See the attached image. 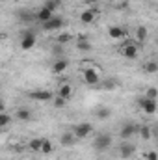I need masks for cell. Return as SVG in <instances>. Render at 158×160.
Segmentation results:
<instances>
[{"instance_id": "8", "label": "cell", "mask_w": 158, "mask_h": 160, "mask_svg": "<svg viewBox=\"0 0 158 160\" xmlns=\"http://www.w3.org/2000/svg\"><path fill=\"white\" fill-rule=\"evenodd\" d=\"M138 104H140V108H141L147 116H153V114L156 112V101H153V99L140 97V99H138Z\"/></svg>"}, {"instance_id": "19", "label": "cell", "mask_w": 158, "mask_h": 160, "mask_svg": "<svg viewBox=\"0 0 158 160\" xmlns=\"http://www.w3.org/2000/svg\"><path fill=\"white\" fill-rule=\"evenodd\" d=\"M147 38H149V30L145 26H138L136 28V39H138V43H143Z\"/></svg>"}, {"instance_id": "1", "label": "cell", "mask_w": 158, "mask_h": 160, "mask_svg": "<svg viewBox=\"0 0 158 160\" xmlns=\"http://www.w3.org/2000/svg\"><path fill=\"white\" fill-rule=\"evenodd\" d=\"M82 78H84V82L87 84V86H99V82H101V71L99 69H95L93 65H86L84 69H82Z\"/></svg>"}, {"instance_id": "26", "label": "cell", "mask_w": 158, "mask_h": 160, "mask_svg": "<svg viewBox=\"0 0 158 160\" xmlns=\"http://www.w3.org/2000/svg\"><path fill=\"white\" fill-rule=\"evenodd\" d=\"M138 132H140L141 140H151V128H149L147 125H141V127H138Z\"/></svg>"}, {"instance_id": "28", "label": "cell", "mask_w": 158, "mask_h": 160, "mask_svg": "<svg viewBox=\"0 0 158 160\" xmlns=\"http://www.w3.org/2000/svg\"><path fill=\"white\" fill-rule=\"evenodd\" d=\"M156 95H158V89H156V88H149V89L145 91V97H147V99L156 101Z\"/></svg>"}, {"instance_id": "17", "label": "cell", "mask_w": 158, "mask_h": 160, "mask_svg": "<svg viewBox=\"0 0 158 160\" xmlns=\"http://www.w3.org/2000/svg\"><path fill=\"white\" fill-rule=\"evenodd\" d=\"M15 118L19 121H30L32 119V110H30V108H17Z\"/></svg>"}, {"instance_id": "20", "label": "cell", "mask_w": 158, "mask_h": 160, "mask_svg": "<svg viewBox=\"0 0 158 160\" xmlns=\"http://www.w3.org/2000/svg\"><path fill=\"white\" fill-rule=\"evenodd\" d=\"M95 116H97V119H101V121H102V119H108V118L112 116V110H110L108 106H101V108L95 112Z\"/></svg>"}, {"instance_id": "5", "label": "cell", "mask_w": 158, "mask_h": 160, "mask_svg": "<svg viewBox=\"0 0 158 160\" xmlns=\"http://www.w3.org/2000/svg\"><path fill=\"white\" fill-rule=\"evenodd\" d=\"M134 134H138V125L136 123H132V121H128V123H123L121 125V128H119V136H121V140H130Z\"/></svg>"}, {"instance_id": "31", "label": "cell", "mask_w": 158, "mask_h": 160, "mask_svg": "<svg viewBox=\"0 0 158 160\" xmlns=\"http://www.w3.org/2000/svg\"><path fill=\"white\" fill-rule=\"evenodd\" d=\"M43 6H45L47 9H50L52 13H54V11H56V8H58V6H56V4H54L52 0H45V4H43Z\"/></svg>"}, {"instance_id": "14", "label": "cell", "mask_w": 158, "mask_h": 160, "mask_svg": "<svg viewBox=\"0 0 158 160\" xmlns=\"http://www.w3.org/2000/svg\"><path fill=\"white\" fill-rule=\"evenodd\" d=\"M95 17H97V11H95V9H84V11L80 13V21H82L84 24H91V22L95 21Z\"/></svg>"}, {"instance_id": "30", "label": "cell", "mask_w": 158, "mask_h": 160, "mask_svg": "<svg viewBox=\"0 0 158 160\" xmlns=\"http://www.w3.org/2000/svg\"><path fill=\"white\" fill-rule=\"evenodd\" d=\"M141 158L143 160H158V155H156V151H147Z\"/></svg>"}, {"instance_id": "2", "label": "cell", "mask_w": 158, "mask_h": 160, "mask_svg": "<svg viewBox=\"0 0 158 160\" xmlns=\"http://www.w3.org/2000/svg\"><path fill=\"white\" fill-rule=\"evenodd\" d=\"M73 136H75V140L78 142V140H86L91 132H93V125L89 123V121H82V123H77L75 127H73Z\"/></svg>"}, {"instance_id": "11", "label": "cell", "mask_w": 158, "mask_h": 160, "mask_svg": "<svg viewBox=\"0 0 158 160\" xmlns=\"http://www.w3.org/2000/svg\"><path fill=\"white\" fill-rule=\"evenodd\" d=\"M69 69V60L67 58H58V60H54V63H52V73L54 75H62V73H65Z\"/></svg>"}, {"instance_id": "33", "label": "cell", "mask_w": 158, "mask_h": 160, "mask_svg": "<svg viewBox=\"0 0 158 160\" xmlns=\"http://www.w3.org/2000/svg\"><path fill=\"white\" fill-rule=\"evenodd\" d=\"M52 2H54V4H56V6H60V4H62V2H63V0H52Z\"/></svg>"}, {"instance_id": "18", "label": "cell", "mask_w": 158, "mask_h": 160, "mask_svg": "<svg viewBox=\"0 0 158 160\" xmlns=\"http://www.w3.org/2000/svg\"><path fill=\"white\" fill-rule=\"evenodd\" d=\"M75 142H77V140H75L73 132H63V134H62V138H60V143H62V145H65V147L73 145Z\"/></svg>"}, {"instance_id": "16", "label": "cell", "mask_w": 158, "mask_h": 160, "mask_svg": "<svg viewBox=\"0 0 158 160\" xmlns=\"http://www.w3.org/2000/svg\"><path fill=\"white\" fill-rule=\"evenodd\" d=\"M77 48L82 50V52H86V50H91V43L87 39V36H78V39H77Z\"/></svg>"}, {"instance_id": "29", "label": "cell", "mask_w": 158, "mask_h": 160, "mask_svg": "<svg viewBox=\"0 0 158 160\" xmlns=\"http://www.w3.org/2000/svg\"><path fill=\"white\" fill-rule=\"evenodd\" d=\"M52 101H54V106H58V108H62V106H65L67 104V101H63L62 97H58V95H54L52 97Z\"/></svg>"}, {"instance_id": "3", "label": "cell", "mask_w": 158, "mask_h": 160, "mask_svg": "<svg viewBox=\"0 0 158 160\" xmlns=\"http://www.w3.org/2000/svg\"><path fill=\"white\" fill-rule=\"evenodd\" d=\"M112 142H114V138H112L108 132H102V134H99V136L93 140V149L99 151V153L108 151V149L112 147Z\"/></svg>"}, {"instance_id": "13", "label": "cell", "mask_w": 158, "mask_h": 160, "mask_svg": "<svg viewBox=\"0 0 158 160\" xmlns=\"http://www.w3.org/2000/svg\"><path fill=\"white\" fill-rule=\"evenodd\" d=\"M52 17H54V13H52L50 9H47L45 6H41L39 9H37V13H36V21L41 22V24H43V22H47V21H48V19H52Z\"/></svg>"}, {"instance_id": "15", "label": "cell", "mask_w": 158, "mask_h": 160, "mask_svg": "<svg viewBox=\"0 0 158 160\" xmlns=\"http://www.w3.org/2000/svg\"><path fill=\"white\" fill-rule=\"evenodd\" d=\"M108 36H110L112 39H123V38L126 36V32H125L121 26H110V28H108Z\"/></svg>"}, {"instance_id": "10", "label": "cell", "mask_w": 158, "mask_h": 160, "mask_svg": "<svg viewBox=\"0 0 158 160\" xmlns=\"http://www.w3.org/2000/svg\"><path fill=\"white\" fill-rule=\"evenodd\" d=\"M134 153H136V147H134L128 140L121 143V147H119V157H121V158H125V160L132 158V157H134Z\"/></svg>"}, {"instance_id": "9", "label": "cell", "mask_w": 158, "mask_h": 160, "mask_svg": "<svg viewBox=\"0 0 158 160\" xmlns=\"http://www.w3.org/2000/svg\"><path fill=\"white\" fill-rule=\"evenodd\" d=\"M121 54H123L126 60H134V58H138V45L126 41V43L121 47Z\"/></svg>"}, {"instance_id": "22", "label": "cell", "mask_w": 158, "mask_h": 160, "mask_svg": "<svg viewBox=\"0 0 158 160\" xmlns=\"http://www.w3.org/2000/svg\"><path fill=\"white\" fill-rule=\"evenodd\" d=\"M73 38H75V36H73L71 32H62V34L56 38V41H58L60 45H67V43H71V41H73Z\"/></svg>"}, {"instance_id": "35", "label": "cell", "mask_w": 158, "mask_h": 160, "mask_svg": "<svg viewBox=\"0 0 158 160\" xmlns=\"http://www.w3.org/2000/svg\"><path fill=\"white\" fill-rule=\"evenodd\" d=\"M26 160H37V158H26Z\"/></svg>"}, {"instance_id": "24", "label": "cell", "mask_w": 158, "mask_h": 160, "mask_svg": "<svg viewBox=\"0 0 158 160\" xmlns=\"http://www.w3.org/2000/svg\"><path fill=\"white\" fill-rule=\"evenodd\" d=\"M41 155H50L52 153V142L50 140H47V138H43V143H41Z\"/></svg>"}, {"instance_id": "32", "label": "cell", "mask_w": 158, "mask_h": 160, "mask_svg": "<svg viewBox=\"0 0 158 160\" xmlns=\"http://www.w3.org/2000/svg\"><path fill=\"white\" fill-rule=\"evenodd\" d=\"M0 112H6V104H4V101L0 99Z\"/></svg>"}, {"instance_id": "27", "label": "cell", "mask_w": 158, "mask_h": 160, "mask_svg": "<svg viewBox=\"0 0 158 160\" xmlns=\"http://www.w3.org/2000/svg\"><path fill=\"white\" fill-rule=\"evenodd\" d=\"M7 125H11V116H7L6 112H0V128H6Z\"/></svg>"}, {"instance_id": "4", "label": "cell", "mask_w": 158, "mask_h": 160, "mask_svg": "<svg viewBox=\"0 0 158 160\" xmlns=\"http://www.w3.org/2000/svg\"><path fill=\"white\" fill-rule=\"evenodd\" d=\"M63 24H65V21L60 17V15H54L52 19H48L47 22H43L41 26H43V30L45 32H58V30H62L63 28Z\"/></svg>"}, {"instance_id": "7", "label": "cell", "mask_w": 158, "mask_h": 160, "mask_svg": "<svg viewBox=\"0 0 158 160\" xmlns=\"http://www.w3.org/2000/svg\"><path fill=\"white\" fill-rule=\"evenodd\" d=\"M37 43V38L34 32H22V38H21V48L22 50H32Z\"/></svg>"}, {"instance_id": "36", "label": "cell", "mask_w": 158, "mask_h": 160, "mask_svg": "<svg viewBox=\"0 0 158 160\" xmlns=\"http://www.w3.org/2000/svg\"><path fill=\"white\" fill-rule=\"evenodd\" d=\"M136 160H143V158H136Z\"/></svg>"}, {"instance_id": "23", "label": "cell", "mask_w": 158, "mask_h": 160, "mask_svg": "<svg viewBox=\"0 0 158 160\" xmlns=\"http://www.w3.org/2000/svg\"><path fill=\"white\" fill-rule=\"evenodd\" d=\"M99 86H102L104 89H110V91H112V89L117 88V82H116V78H104V80L99 82Z\"/></svg>"}, {"instance_id": "34", "label": "cell", "mask_w": 158, "mask_h": 160, "mask_svg": "<svg viewBox=\"0 0 158 160\" xmlns=\"http://www.w3.org/2000/svg\"><path fill=\"white\" fill-rule=\"evenodd\" d=\"M2 39H4V36H2V34H0V43H2Z\"/></svg>"}, {"instance_id": "25", "label": "cell", "mask_w": 158, "mask_h": 160, "mask_svg": "<svg viewBox=\"0 0 158 160\" xmlns=\"http://www.w3.org/2000/svg\"><path fill=\"white\" fill-rule=\"evenodd\" d=\"M143 69H145L149 75H155V73H158V63L155 60H151V62H147V63L143 65Z\"/></svg>"}, {"instance_id": "21", "label": "cell", "mask_w": 158, "mask_h": 160, "mask_svg": "<svg viewBox=\"0 0 158 160\" xmlns=\"http://www.w3.org/2000/svg\"><path fill=\"white\" fill-rule=\"evenodd\" d=\"M41 143H43V138H32V140L28 142V147H30V151L39 153L41 151Z\"/></svg>"}, {"instance_id": "12", "label": "cell", "mask_w": 158, "mask_h": 160, "mask_svg": "<svg viewBox=\"0 0 158 160\" xmlns=\"http://www.w3.org/2000/svg\"><path fill=\"white\" fill-rule=\"evenodd\" d=\"M56 95L69 102V101L73 99V88H71V84H69V82H63V84L58 88V93H56Z\"/></svg>"}, {"instance_id": "37", "label": "cell", "mask_w": 158, "mask_h": 160, "mask_svg": "<svg viewBox=\"0 0 158 160\" xmlns=\"http://www.w3.org/2000/svg\"><path fill=\"white\" fill-rule=\"evenodd\" d=\"M89 2H93V0H89Z\"/></svg>"}, {"instance_id": "6", "label": "cell", "mask_w": 158, "mask_h": 160, "mask_svg": "<svg viewBox=\"0 0 158 160\" xmlns=\"http://www.w3.org/2000/svg\"><path fill=\"white\" fill-rule=\"evenodd\" d=\"M28 97L34 99V101H39V102H48V101H52L54 93L48 91V89H32L28 93Z\"/></svg>"}]
</instances>
